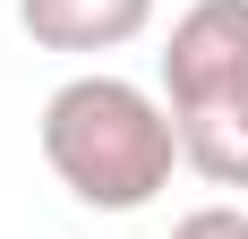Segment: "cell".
<instances>
[{
  "instance_id": "cell-4",
  "label": "cell",
  "mask_w": 248,
  "mask_h": 239,
  "mask_svg": "<svg viewBox=\"0 0 248 239\" xmlns=\"http://www.w3.org/2000/svg\"><path fill=\"white\" fill-rule=\"evenodd\" d=\"M180 120V154L205 188H248V86L223 103H197V111H171Z\"/></svg>"
},
{
  "instance_id": "cell-2",
  "label": "cell",
  "mask_w": 248,
  "mask_h": 239,
  "mask_svg": "<svg viewBox=\"0 0 248 239\" xmlns=\"http://www.w3.org/2000/svg\"><path fill=\"white\" fill-rule=\"evenodd\" d=\"M248 86V0H188L163 34V103L197 111Z\"/></svg>"
},
{
  "instance_id": "cell-1",
  "label": "cell",
  "mask_w": 248,
  "mask_h": 239,
  "mask_svg": "<svg viewBox=\"0 0 248 239\" xmlns=\"http://www.w3.org/2000/svg\"><path fill=\"white\" fill-rule=\"evenodd\" d=\"M34 145H43L51 179L86 205V214H146L154 196L171 188L180 154V120L171 103L137 86L120 69H77L43 94L34 120Z\"/></svg>"
},
{
  "instance_id": "cell-3",
  "label": "cell",
  "mask_w": 248,
  "mask_h": 239,
  "mask_svg": "<svg viewBox=\"0 0 248 239\" xmlns=\"http://www.w3.org/2000/svg\"><path fill=\"white\" fill-rule=\"evenodd\" d=\"M17 26L34 51H128L154 26V0H17Z\"/></svg>"
},
{
  "instance_id": "cell-5",
  "label": "cell",
  "mask_w": 248,
  "mask_h": 239,
  "mask_svg": "<svg viewBox=\"0 0 248 239\" xmlns=\"http://www.w3.org/2000/svg\"><path fill=\"white\" fill-rule=\"evenodd\" d=\"M171 239H248V205H197V214H180L171 222Z\"/></svg>"
}]
</instances>
